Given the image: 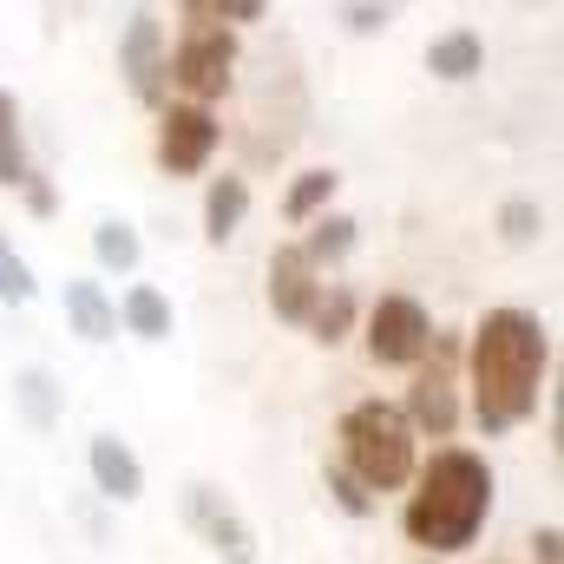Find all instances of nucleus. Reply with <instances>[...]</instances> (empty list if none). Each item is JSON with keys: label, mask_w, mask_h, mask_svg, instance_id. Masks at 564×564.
Here are the masks:
<instances>
[{"label": "nucleus", "mask_w": 564, "mask_h": 564, "mask_svg": "<svg viewBox=\"0 0 564 564\" xmlns=\"http://www.w3.org/2000/svg\"><path fill=\"white\" fill-rule=\"evenodd\" d=\"M375 7H388V13H394V7H401V0H375Z\"/></svg>", "instance_id": "nucleus-29"}, {"label": "nucleus", "mask_w": 564, "mask_h": 564, "mask_svg": "<svg viewBox=\"0 0 564 564\" xmlns=\"http://www.w3.org/2000/svg\"><path fill=\"white\" fill-rule=\"evenodd\" d=\"M408 512H401V532L421 545L426 558H453L466 552L486 519H492V466L466 446H440L426 466H414L408 479Z\"/></svg>", "instance_id": "nucleus-2"}, {"label": "nucleus", "mask_w": 564, "mask_h": 564, "mask_svg": "<svg viewBox=\"0 0 564 564\" xmlns=\"http://www.w3.org/2000/svg\"><path fill=\"white\" fill-rule=\"evenodd\" d=\"M426 73L433 79H446V86H466L473 73H486V46H479V33H440L433 46H426Z\"/></svg>", "instance_id": "nucleus-15"}, {"label": "nucleus", "mask_w": 564, "mask_h": 564, "mask_svg": "<svg viewBox=\"0 0 564 564\" xmlns=\"http://www.w3.org/2000/svg\"><path fill=\"white\" fill-rule=\"evenodd\" d=\"M184 525L197 532V545L210 552V558L224 564H257V525L217 492V486H204V479H191L184 486Z\"/></svg>", "instance_id": "nucleus-6"}, {"label": "nucleus", "mask_w": 564, "mask_h": 564, "mask_svg": "<svg viewBox=\"0 0 564 564\" xmlns=\"http://www.w3.org/2000/svg\"><path fill=\"white\" fill-rule=\"evenodd\" d=\"M539 230H545V210H539L532 197H512V204L499 210V237H506V243H532Z\"/></svg>", "instance_id": "nucleus-25"}, {"label": "nucleus", "mask_w": 564, "mask_h": 564, "mask_svg": "<svg viewBox=\"0 0 564 564\" xmlns=\"http://www.w3.org/2000/svg\"><path fill=\"white\" fill-rule=\"evenodd\" d=\"M59 302H66V322H73V335H79V341H93V348H99V341H112V335H119V302H112L93 276H66V295H59Z\"/></svg>", "instance_id": "nucleus-12"}, {"label": "nucleus", "mask_w": 564, "mask_h": 564, "mask_svg": "<svg viewBox=\"0 0 564 564\" xmlns=\"http://www.w3.org/2000/svg\"><path fill=\"white\" fill-rule=\"evenodd\" d=\"M302 328H308V335H315L322 348H341V341L355 335V289H341V282H335V289H322Z\"/></svg>", "instance_id": "nucleus-19"}, {"label": "nucleus", "mask_w": 564, "mask_h": 564, "mask_svg": "<svg viewBox=\"0 0 564 564\" xmlns=\"http://www.w3.org/2000/svg\"><path fill=\"white\" fill-rule=\"evenodd\" d=\"M164 53H171V46H164L158 13H151V7H139V13L126 20V33H119V73H126L132 99H139V106H151V112H158V106H164V93H171V86H164Z\"/></svg>", "instance_id": "nucleus-9"}, {"label": "nucleus", "mask_w": 564, "mask_h": 564, "mask_svg": "<svg viewBox=\"0 0 564 564\" xmlns=\"http://www.w3.org/2000/svg\"><path fill=\"white\" fill-rule=\"evenodd\" d=\"M355 217H341V210H322V217H308V237H302V257L315 263V270H335V263H348V250H355Z\"/></svg>", "instance_id": "nucleus-16"}, {"label": "nucleus", "mask_w": 564, "mask_h": 564, "mask_svg": "<svg viewBox=\"0 0 564 564\" xmlns=\"http://www.w3.org/2000/svg\"><path fill=\"white\" fill-rule=\"evenodd\" d=\"M184 26H250L270 13V0H177Z\"/></svg>", "instance_id": "nucleus-22"}, {"label": "nucleus", "mask_w": 564, "mask_h": 564, "mask_svg": "<svg viewBox=\"0 0 564 564\" xmlns=\"http://www.w3.org/2000/svg\"><path fill=\"white\" fill-rule=\"evenodd\" d=\"M237 26H184V40L164 53V86H177L191 106H210L237 86Z\"/></svg>", "instance_id": "nucleus-4"}, {"label": "nucleus", "mask_w": 564, "mask_h": 564, "mask_svg": "<svg viewBox=\"0 0 564 564\" xmlns=\"http://www.w3.org/2000/svg\"><path fill=\"white\" fill-rule=\"evenodd\" d=\"M93 257H99V270L132 276V270H139V257H144V243H139V230H132L126 217H106V224L93 230Z\"/></svg>", "instance_id": "nucleus-20"}, {"label": "nucleus", "mask_w": 564, "mask_h": 564, "mask_svg": "<svg viewBox=\"0 0 564 564\" xmlns=\"http://www.w3.org/2000/svg\"><path fill=\"white\" fill-rule=\"evenodd\" d=\"M552 375V328L532 308H486L466 348V388H473V421L486 440L512 433L539 414Z\"/></svg>", "instance_id": "nucleus-1"}, {"label": "nucleus", "mask_w": 564, "mask_h": 564, "mask_svg": "<svg viewBox=\"0 0 564 564\" xmlns=\"http://www.w3.org/2000/svg\"><path fill=\"white\" fill-rule=\"evenodd\" d=\"M335 184H341V177H335L328 164L302 171V177L289 184V197H282V217H289V224H308V217H322V210L335 204Z\"/></svg>", "instance_id": "nucleus-21"}, {"label": "nucleus", "mask_w": 564, "mask_h": 564, "mask_svg": "<svg viewBox=\"0 0 564 564\" xmlns=\"http://www.w3.org/2000/svg\"><path fill=\"white\" fill-rule=\"evenodd\" d=\"M20 191H26V210H33V217H53V210H59V197H53V184H46L40 171H33Z\"/></svg>", "instance_id": "nucleus-27"}, {"label": "nucleus", "mask_w": 564, "mask_h": 564, "mask_svg": "<svg viewBox=\"0 0 564 564\" xmlns=\"http://www.w3.org/2000/svg\"><path fill=\"white\" fill-rule=\"evenodd\" d=\"M119 322H126V335H139V341H164V335H171V302H164V289L132 282L126 302H119Z\"/></svg>", "instance_id": "nucleus-18"}, {"label": "nucleus", "mask_w": 564, "mask_h": 564, "mask_svg": "<svg viewBox=\"0 0 564 564\" xmlns=\"http://www.w3.org/2000/svg\"><path fill=\"white\" fill-rule=\"evenodd\" d=\"M13 408H20V421L33 426V433H53L59 426V408H66V388L46 368H20L13 375Z\"/></svg>", "instance_id": "nucleus-14"}, {"label": "nucleus", "mask_w": 564, "mask_h": 564, "mask_svg": "<svg viewBox=\"0 0 564 564\" xmlns=\"http://www.w3.org/2000/svg\"><path fill=\"white\" fill-rule=\"evenodd\" d=\"M328 499H335V506H341L348 519H368V512H375V492H368V486H361V479H355V473H348L341 459L328 466Z\"/></svg>", "instance_id": "nucleus-24"}, {"label": "nucleus", "mask_w": 564, "mask_h": 564, "mask_svg": "<svg viewBox=\"0 0 564 564\" xmlns=\"http://www.w3.org/2000/svg\"><path fill=\"white\" fill-rule=\"evenodd\" d=\"M322 289H328V282H322V270L302 257V243H276V257H270V308H276V322L302 328Z\"/></svg>", "instance_id": "nucleus-10"}, {"label": "nucleus", "mask_w": 564, "mask_h": 564, "mask_svg": "<svg viewBox=\"0 0 564 564\" xmlns=\"http://www.w3.org/2000/svg\"><path fill=\"white\" fill-rule=\"evenodd\" d=\"M368 355L381 361V368H414L426 355V341H433V315H426L414 295H381L375 308H368Z\"/></svg>", "instance_id": "nucleus-8"}, {"label": "nucleus", "mask_w": 564, "mask_h": 564, "mask_svg": "<svg viewBox=\"0 0 564 564\" xmlns=\"http://www.w3.org/2000/svg\"><path fill=\"white\" fill-rule=\"evenodd\" d=\"M341 20H348V33H381V26H388V7H375V0H348Z\"/></svg>", "instance_id": "nucleus-26"}, {"label": "nucleus", "mask_w": 564, "mask_h": 564, "mask_svg": "<svg viewBox=\"0 0 564 564\" xmlns=\"http://www.w3.org/2000/svg\"><path fill=\"white\" fill-rule=\"evenodd\" d=\"M243 217H250V177H210V191H204V237L224 250L243 230Z\"/></svg>", "instance_id": "nucleus-13"}, {"label": "nucleus", "mask_w": 564, "mask_h": 564, "mask_svg": "<svg viewBox=\"0 0 564 564\" xmlns=\"http://www.w3.org/2000/svg\"><path fill=\"white\" fill-rule=\"evenodd\" d=\"M335 440H341V466L368 492H401L414 479V466H421V433L388 401H355L335 426Z\"/></svg>", "instance_id": "nucleus-3"}, {"label": "nucleus", "mask_w": 564, "mask_h": 564, "mask_svg": "<svg viewBox=\"0 0 564 564\" xmlns=\"http://www.w3.org/2000/svg\"><path fill=\"white\" fill-rule=\"evenodd\" d=\"M40 295V282H33V270H26V257L7 243V230H0V302H13V308H26Z\"/></svg>", "instance_id": "nucleus-23"}, {"label": "nucleus", "mask_w": 564, "mask_h": 564, "mask_svg": "<svg viewBox=\"0 0 564 564\" xmlns=\"http://www.w3.org/2000/svg\"><path fill=\"white\" fill-rule=\"evenodd\" d=\"M33 177V151H26V126H20V99L0 93V191H20Z\"/></svg>", "instance_id": "nucleus-17"}, {"label": "nucleus", "mask_w": 564, "mask_h": 564, "mask_svg": "<svg viewBox=\"0 0 564 564\" xmlns=\"http://www.w3.org/2000/svg\"><path fill=\"white\" fill-rule=\"evenodd\" d=\"M224 144V126L210 106H158V171L164 177H197Z\"/></svg>", "instance_id": "nucleus-7"}, {"label": "nucleus", "mask_w": 564, "mask_h": 564, "mask_svg": "<svg viewBox=\"0 0 564 564\" xmlns=\"http://www.w3.org/2000/svg\"><path fill=\"white\" fill-rule=\"evenodd\" d=\"M86 466H93L99 499H112V506L144 499V466H139V453H132L119 433H93V440H86Z\"/></svg>", "instance_id": "nucleus-11"}, {"label": "nucleus", "mask_w": 564, "mask_h": 564, "mask_svg": "<svg viewBox=\"0 0 564 564\" xmlns=\"http://www.w3.org/2000/svg\"><path fill=\"white\" fill-rule=\"evenodd\" d=\"M532 564H564V532L558 525H539V539H532Z\"/></svg>", "instance_id": "nucleus-28"}, {"label": "nucleus", "mask_w": 564, "mask_h": 564, "mask_svg": "<svg viewBox=\"0 0 564 564\" xmlns=\"http://www.w3.org/2000/svg\"><path fill=\"white\" fill-rule=\"evenodd\" d=\"M408 426L414 433H433V440H453L459 426V341L433 328L426 355L414 361V388H408Z\"/></svg>", "instance_id": "nucleus-5"}, {"label": "nucleus", "mask_w": 564, "mask_h": 564, "mask_svg": "<svg viewBox=\"0 0 564 564\" xmlns=\"http://www.w3.org/2000/svg\"><path fill=\"white\" fill-rule=\"evenodd\" d=\"M426 564H433V558H426Z\"/></svg>", "instance_id": "nucleus-30"}]
</instances>
